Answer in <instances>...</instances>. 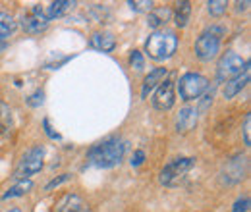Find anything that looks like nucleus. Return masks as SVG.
<instances>
[{
    "instance_id": "obj_11",
    "label": "nucleus",
    "mask_w": 251,
    "mask_h": 212,
    "mask_svg": "<svg viewBox=\"0 0 251 212\" xmlns=\"http://www.w3.org/2000/svg\"><path fill=\"white\" fill-rule=\"evenodd\" d=\"M54 212H89V207H87V203L79 195L66 193L62 199L56 203Z\"/></svg>"
},
{
    "instance_id": "obj_32",
    "label": "nucleus",
    "mask_w": 251,
    "mask_h": 212,
    "mask_svg": "<svg viewBox=\"0 0 251 212\" xmlns=\"http://www.w3.org/2000/svg\"><path fill=\"white\" fill-rule=\"evenodd\" d=\"M236 6H238V8H236V12H246V10H248V6H250V0H244V2H238Z\"/></svg>"
},
{
    "instance_id": "obj_24",
    "label": "nucleus",
    "mask_w": 251,
    "mask_h": 212,
    "mask_svg": "<svg viewBox=\"0 0 251 212\" xmlns=\"http://www.w3.org/2000/svg\"><path fill=\"white\" fill-rule=\"evenodd\" d=\"M129 64H131V68H135V70H143V68H145V60H143V56H141L139 50H131V54H129Z\"/></svg>"
},
{
    "instance_id": "obj_7",
    "label": "nucleus",
    "mask_w": 251,
    "mask_h": 212,
    "mask_svg": "<svg viewBox=\"0 0 251 212\" xmlns=\"http://www.w3.org/2000/svg\"><path fill=\"white\" fill-rule=\"evenodd\" d=\"M43 158H45V149L43 147H33L31 151L24 154L20 166L16 168V180H29L31 176L39 174L43 170Z\"/></svg>"
},
{
    "instance_id": "obj_9",
    "label": "nucleus",
    "mask_w": 251,
    "mask_h": 212,
    "mask_svg": "<svg viewBox=\"0 0 251 212\" xmlns=\"http://www.w3.org/2000/svg\"><path fill=\"white\" fill-rule=\"evenodd\" d=\"M49 24H50V22H47V20L43 18V14H41L39 4H35L31 8V12L22 18V27H24L25 33H29V35H37V33L45 31L49 27Z\"/></svg>"
},
{
    "instance_id": "obj_15",
    "label": "nucleus",
    "mask_w": 251,
    "mask_h": 212,
    "mask_svg": "<svg viewBox=\"0 0 251 212\" xmlns=\"http://www.w3.org/2000/svg\"><path fill=\"white\" fill-rule=\"evenodd\" d=\"M89 47L95 48V50H100V52H112L114 47H116V39H114L112 33L99 31V33H93V35H91Z\"/></svg>"
},
{
    "instance_id": "obj_3",
    "label": "nucleus",
    "mask_w": 251,
    "mask_h": 212,
    "mask_svg": "<svg viewBox=\"0 0 251 212\" xmlns=\"http://www.w3.org/2000/svg\"><path fill=\"white\" fill-rule=\"evenodd\" d=\"M176 89H178V94H180L182 100L191 102V100H197L203 93L209 89V79L205 75H201V73L188 71V73H184L180 77Z\"/></svg>"
},
{
    "instance_id": "obj_12",
    "label": "nucleus",
    "mask_w": 251,
    "mask_h": 212,
    "mask_svg": "<svg viewBox=\"0 0 251 212\" xmlns=\"http://www.w3.org/2000/svg\"><path fill=\"white\" fill-rule=\"evenodd\" d=\"M74 6H75V2H72V0H56V2H49V4H45V6L39 4L41 14H43V18H45L47 22H50V20H54V18H62L64 14L70 12Z\"/></svg>"
},
{
    "instance_id": "obj_19",
    "label": "nucleus",
    "mask_w": 251,
    "mask_h": 212,
    "mask_svg": "<svg viewBox=\"0 0 251 212\" xmlns=\"http://www.w3.org/2000/svg\"><path fill=\"white\" fill-rule=\"evenodd\" d=\"M18 27L14 16H10L8 12H0V41L6 43V39L10 35H14V31Z\"/></svg>"
},
{
    "instance_id": "obj_1",
    "label": "nucleus",
    "mask_w": 251,
    "mask_h": 212,
    "mask_svg": "<svg viewBox=\"0 0 251 212\" xmlns=\"http://www.w3.org/2000/svg\"><path fill=\"white\" fill-rule=\"evenodd\" d=\"M126 149H127V141H124L120 135H112V137H106L104 141L93 145L87 154V160L95 168L108 170L122 162Z\"/></svg>"
},
{
    "instance_id": "obj_30",
    "label": "nucleus",
    "mask_w": 251,
    "mask_h": 212,
    "mask_svg": "<svg viewBox=\"0 0 251 212\" xmlns=\"http://www.w3.org/2000/svg\"><path fill=\"white\" fill-rule=\"evenodd\" d=\"M213 98H215V91H207V93H205L203 100L199 102V110H201V112H205V110L209 108V104H213Z\"/></svg>"
},
{
    "instance_id": "obj_23",
    "label": "nucleus",
    "mask_w": 251,
    "mask_h": 212,
    "mask_svg": "<svg viewBox=\"0 0 251 212\" xmlns=\"http://www.w3.org/2000/svg\"><path fill=\"white\" fill-rule=\"evenodd\" d=\"M127 6L133 10V12H151L153 10V2L151 0H129Z\"/></svg>"
},
{
    "instance_id": "obj_26",
    "label": "nucleus",
    "mask_w": 251,
    "mask_h": 212,
    "mask_svg": "<svg viewBox=\"0 0 251 212\" xmlns=\"http://www.w3.org/2000/svg\"><path fill=\"white\" fill-rule=\"evenodd\" d=\"M250 197L246 195V197H242V199H238L236 203H234V207H232V212H248L250 211Z\"/></svg>"
},
{
    "instance_id": "obj_17",
    "label": "nucleus",
    "mask_w": 251,
    "mask_h": 212,
    "mask_svg": "<svg viewBox=\"0 0 251 212\" xmlns=\"http://www.w3.org/2000/svg\"><path fill=\"white\" fill-rule=\"evenodd\" d=\"M170 16H172V12L168 10V8H153L151 12H149V18H147V24L153 27V29L157 31L158 27H162L168 20H170Z\"/></svg>"
},
{
    "instance_id": "obj_14",
    "label": "nucleus",
    "mask_w": 251,
    "mask_h": 212,
    "mask_svg": "<svg viewBox=\"0 0 251 212\" xmlns=\"http://www.w3.org/2000/svg\"><path fill=\"white\" fill-rule=\"evenodd\" d=\"M168 75L166 68H155L149 71V75L143 79V87H141V98H147L151 93L157 89L158 85L164 81V77Z\"/></svg>"
},
{
    "instance_id": "obj_13",
    "label": "nucleus",
    "mask_w": 251,
    "mask_h": 212,
    "mask_svg": "<svg viewBox=\"0 0 251 212\" xmlns=\"http://www.w3.org/2000/svg\"><path fill=\"white\" fill-rule=\"evenodd\" d=\"M250 77H251V68H250V62H248L246 70H244L240 75H236L234 79L226 81V87H224V98H234L238 93H242V89L250 83Z\"/></svg>"
},
{
    "instance_id": "obj_16",
    "label": "nucleus",
    "mask_w": 251,
    "mask_h": 212,
    "mask_svg": "<svg viewBox=\"0 0 251 212\" xmlns=\"http://www.w3.org/2000/svg\"><path fill=\"white\" fill-rule=\"evenodd\" d=\"M197 108H193V106H186V108H182L180 112H178V116H176V129L178 131H182V133H188L191 131L193 127H195V123H197Z\"/></svg>"
},
{
    "instance_id": "obj_33",
    "label": "nucleus",
    "mask_w": 251,
    "mask_h": 212,
    "mask_svg": "<svg viewBox=\"0 0 251 212\" xmlns=\"http://www.w3.org/2000/svg\"><path fill=\"white\" fill-rule=\"evenodd\" d=\"M4 48H6V43H2V41H0V52H2Z\"/></svg>"
},
{
    "instance_id": "obj_29",
    "label": "nucleus",
    "mask_w": 251,
    "mask_h": 212,
    "mask_svg": "<svg viewBox=\"0 0 251 212\" xmlns=\"http://www.w3.org/2000/svg\"><path fill=\"white\" fill-rule=\"evenodd\" d=\"M70 178H72L70 174H62V176H58V178H54V180H50V182L47 183V187H45V189H47V191H50V189H54V187H58V185H62L64 182H68Z\"/></svg>"
},
{
    "instance_id": "obj_31",
    "label": "nucleus",
    "mask_w": 251,
    "mask_h": 212,
    "mask_svg": "<svg viewBox=\"0 0 251 212\" xmlns=\"http://www.w3.org/2000/svg\"><path fill=\"white\" fill-rule=\"evenodd\" d=\"M145 160V152L143 151H135L133 156H131V166H141Z\"/></svg>"
},
{
    "instance_id": "obj_25",
    "label": "nucleus",
    "mask_w": 251,
    "mask_h": 212,
    "mask_svg": "<svg viewBox=\"0 0 251 212\" xmlns=\"http://www.w3.org/2000/svg\"><path fill=\"white\" fill-rule=\"evenodd\" d=\"M244 145L246 147H251V114H246L244 118Z\"/></svg>"
},
{
    "instance_id": "obj_5",
    "label": "nucleus",
    "mask_w": 251,
    "mask_h": 212,
    "mask_svg": "<svg viewBox=\"0 0 251 212\" xmlns=\"http://www.w3.org/2000/svg\"><path fill=\"white\" fill-rule=\"evenodd\" d=\"M220 33H222V29H215L213 27V29L205 31L203 35L197 37V41H195V54H197L199 60L209 62L219 54Z\"/></svg>"
},
{
    "instance_id": "obj_8",
    "label": "nucleus",
    "mask_w": 251,
    "mask_h": 212,
    "mask_svg": "<svg viewBox=\"0 0 251 212\" xmlns=\"http://www.w3.org/2000/svg\"><path fill=\"white\" fill-rule=\"evenodd\" d=\"M176 85H174V75H166L164 81L155 89V94H153V106L160 110V112H166L174 106L176 102Z\"/></svg>"
},
{
    "instance_id": "obj_18",
    "label": "nucleus",
    "mask_w": 251,
    "mask_h": 212,
    "mask_svg": "<svg viewBox=\"0 0 251 212\" xmlns=\"http://www.w3.org/2000/svg\"><path fill=\"white\" fill-rule=\"evenodd\" d=\"M189 16H191V2L188 0H182L176 4V10H174V24L182 29L186 27L189 22Z\"/></svg>"
},
{
    "instance_id": "obj_21",
    "label": "nucleus",
    "mask_w": 251,
    "mask_h": 212,
    "mask_svg": "<svg viewBox=\"0 0 251 212\" xmlns=\"http://www.w3.org/2000/svg\"><path fill=\"white\" fill-rule=\"evenodd\" d=\"M33 187L31 180H20V182L16 183V185H12L4 195H2V199L4 201H8V199H16V197H24L29 189Z\"/></svg>"
},
{
    "instance_id": "obj_28",
    "label": "nucleus",
    "mask_w": 251,
    "mask_h": 212,
    "mask_svg": "<svg viewBox=\"0 0 251 212\" xmlns=\"http://www.w3.org/2000/svg\"><path fill=\"white\" fill-rule=\"evenodd\" d=\"M43 127H45V133H47V135H49L50 139H54V141H60V139H62V135H60L58 131H54V129L50 127V121L47 120V118L43 120Z\"/></svg>"
},
{
    "instance_id": "obj_2",
    "label": "nucleus",
    "mask_w": 251,
    "mask_h": 212,
    "mask_svg": "<svg viewBox=\"0 0 251 212\" xmlns=\"http://www.w3.org/2000/svg\"><path fill=\"white\" fill-rule=\"evenodd\" d=\"M178 50V37L172 29L153 31L145 43V52L155 62H166Z\"/></svg>"
},
{
    "instance_id": "obj_27",
    "label": "nucleus",
    "mask_w": 251,
    "mask_h": 212,
    "mask_svg": "<svg viewBox=\"0 0 251 212\" xmlns=\"http://www.w3.org/2000/svg\"><path fill=\"white\" fill-rule=\"evenodd\" d=\"M43 98H45V93L39 89V91H35L31 96L27 98V104L33 106V108H37V106H41V104H43Z\"/></svg>"
},
{
    "instance_id": "obj_22",
    "label": "nucleus",
    "mask_w": 251,
    "mask_h": 212,
    "mask_svg": "<svg viewBox=\"0 0 251 212\" xmlns=\"http://www.w3.org/2000/svg\"><path fill=\"white\" fill-rule=\"evenodd\" d=\"M226 8H228V2H226V0H211V2H207V10H209V14L215 16V18L222 16V14L226 12Z\"/></svg>"
},
{
    "instance_id": "obj_10",
    "label": "nucleus",
    "mask_w": 251,
    "mask_h": 212,
    "mask_svg": "<svg viewBox=\"0 0 251 212\" xmlns=\"http://www.w3.org/2000/svg\"><path fill=\"white\" fill-rule=\"evenodd\" d=\"M246 156L238 154L234 156L232 160H228V164L224 166V182L226 183H238L240 180H244V174H246Z\"/></svg>"
},
{
    "instance_id": "obj_20",
    "label": "nucleus",
    "mask_w": 251,
    "mask_h": 212,
    "mask_svg": "<svg viewBox=\"0 0 251 212\" xmlns=\"http://www.w3.org/2000/svg\"><path fill=\"white\" fill-rule=\"evenodd\" d=\"M14 129V114L6 102L0 100V133L8 135Z\"/></svg>"
},
{
    "instance_id": "obj_4",
    "label": "nucleus",
    "mask_w": 251,
    "mask_h": 212,
    "mask_svg": "<svg viewBox=\"0 0 251 212\" xmlns=\"http://www.w3.org/2000/svg\"><path fill=\"white\" fill-rule=\"evenodd\" d=\"M195 166V158L191 156H182V158H174L170 160L162 172H160V183L166 185V187H174L186 178L189 170Z\"/></svg>"
},
{
    "instance_id": "obj_34",
    "label": "nucleus",
    "mask_w": 251,
    "mask_h": 212,
    "mask_svg": "<svg viewBox=\"0 0 251 212\" xmlns=\"http://www.w3.org/2000/svg\"><path fill=\"white\" fill-rule=\"evenodd\" d=\"M8 212H22V211H20V209H10Z\"/></svg>"
},
{
    "instance_id": "obj_6",
    "label": "nucleus",
    "mask_w": 251,
    "mask_h": 212,
    "mask_svg": "<svg viewBox=\"0 0 251 212\" xmlns=\"http://www.w3.org/2000/svg\"><path fill=\"white\" fill-rule=\"evenodd\" d=\"M248 66V60H244L240 54L228 50L226 54L220 56L219 64H217V79L219 81H230L236 75H240Z\"/></svg>"
}]
</instances>
